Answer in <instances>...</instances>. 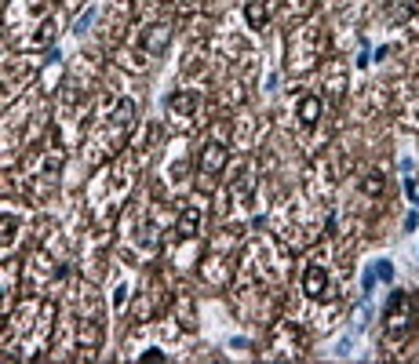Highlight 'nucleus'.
I'll return each instance as SVG.
<instances>
[{
  "label": "nucleus",
  "mask_w": 419,
  "mask_h": 364,
  "mask_svg": "<svg viewBox=\"0 0 419 364\" xmlns=\"http://www.w3.org/2000/svg\"><path fill=\"white\" fill-rule=\"evenodd\" d=\"M321 48H325V30L318 23L296 26V33L288 37V70L292 73L313 70V66H318V58H321Z\"/></svg>",
  "instance_id": "f257e3e1"
},
{
  "label": "nucleus",
  "mask_w": 419,
  "mask_h": 364,
  "mask_svg": "<svg viewBox=\"0 0 419 364\" xmlns=\"http://www.w3.org/2000/svg\"><path fill=\"white\" fill-rule=\"evenodd\" d=\"M270 11H274V4H270V0H248V4H244V18H248V26H251V30H266Z\"/></svg>",
  "instance_id": "0eeeda50"
},
{
  "label": "nucleus",
  "mask_w": 419,
  "mask_h": 364,
  "mask_svg": "<svg viewBox=\"0 0 419 364\" xmlns=\"http://www.w3.org/2000/svg\"><path fill=\"white\" fill-rule=\"evenodd\" d=\"M380 277H383V281H390V277H394V266H390V263H380Z\"/></svg>",
  "instance_id": "9d476101"
},
{
  "label": "nucleus",
  "mask_w": 419,
  "mask_h": 364,
  "mask_svg": "<svg viewBox=\"0 0 419 364\" xmlns=\"http://www.w3.org/2000/svg\"><path fill=\"white\" fill-rule=\"evenodd\" d=\"M303 291H306V299H325L328 295V270L321 263H310L303 270Z\"/></svg>",
  "instance_id": "20e7f679"
},
{
  "label": "nucleus",
  "mask_w": 419,
  "mask_h": 364,
  "mask_svg": "<svg viewBox=\"0 0 419 364\" xmlns=\"http://www.w3.org/2000/svg\"><path fill=\"white\" fill-rule=\"evenodd\" d=\"M383 186H387V182H383L380 171H368V175L361 179V189H365L368 197H380V194H383Z\"/></svg>",
  "instance_id": "6e6552de"
},
{
  "label": "nucleus",
  "mask_w": 419,
  "mask_h": 364,
  "mask_svg": "<svg viewBox=\"0 0 419 364\" xmlns=\"http://www.w3.org/2000/svg\"><path fill=\"white\" fill-rule=\"evenodd\" d=\"M142 360H146V364H150V360H164V353H161V350H146Z\"/></svg>",
  "instance_id": "1a4fd4ad"
},
{
  "label": "nucleus",
  "mask_w": 419,
  "mask_h": 364,
  "mask_svg": "<svg viewBox=\"0 0 419 364\" xmlns=\"http://www.w3.org/2000/svg\"><path fill=\"white\" fill-rule=\"evenodd\" d=\"M197 230H201V208H197V204H186L182 215H179V222H175V233H179L182 241H194Z\"/></svg>",
  "instance_id": "423d86ee"
},
{
  "label": "nucleus",
  "mask_w": 419,
  "mask_h": 364,
  "mask_svg": "<svg viewBox=\"0 0 419 364\" xmlns=\"http://www.w3.org/2000/svg\"><path fill=\"white\" fill-rule=\"evenodd\" d=\"M419 320V299L412 291H394L387 303V339L401 342Z\"/></svg>",
  "instance_id": "f03ea898"
},
{
  "label": "nucleus",
  "mask_w": 419,
  "mask_h": 364,
  "mask_svg": "<svg viewBox=\"0 0 419 364\" xmlns=\"http://www.w3.org/2000/svg\"><path fill=\"white\" fill-rule=\"evenodd\" d=\"M226 157H230V146L223 139H212L204 146V157H201V189H212L226 168Z\"/></svg>",
  "instance_id": "7ed1b4c3"
},
{
  "label": "nucleus",
  "mask_w": 419,
  "mask_h": 364,
  "mask_svg": "<svg viewBox=\"0 0 419 364\" xmlns=\"http://www.w3.org/2000/svg\"><path fill=\"white\" fill-rule=\"evenodd\" d=\"M318 117H321V99H318V95H303L299 106H296V120H299V127H303V132H310V127L318 124Z\"/></svg>",
  "instance_id": "39448f33"
}]
</instances>
